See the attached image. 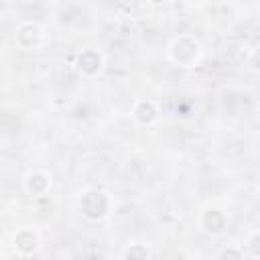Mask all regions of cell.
I'll return each mask as SVG.
<instances>
[{"label": "cell", "mask_w": 260, "mask_h": 260, "mask_svg": "<svg viewBox=\"0 0 260 260\" xmlns=\"http://www.w3.org/2000/svg\"><path fill=\"white\" fill-rule=\"evenodd\" d=\"M81 207H83V213L91 219H98L106 213L108 209V199L104 193L100 191H89L83 195V201H81Z\"/></svg>", "instance_id": "6da1fadb"}, {"label": "cell", "mask_w": 260, "mask_h": 260, "mask_svg": "<svg viewBox=\"0 0 260 260\" xmlns=\"http://www.w3.org/2000/svg\"><path fill=\"white\" fill-rule=\"evenodd\" d=\"M175 49L179 51L181 49V53H173V57H175V61H179V63H191L195 57H197V43H193L191 39H181V41H177L175 43Z\"/></svg>", "instance_id": "7a4b0ae2"}, {"label": "cell", "mask_w": 260, "mask_h": 260, "mask_svg": "<svg viewBox=\"0 0 260 260\" xmlns=\"http://www.w3.org/2000/svg\"><path fill=\"white\" fill-rule=\"evenodd\" d=\"M102 65V57L95 53V51H83L81 57H79V69L83 73H95Z\"/></svg>", "instance_id": "3957f363"}, {"label": "cell", "mask_w": 260, "mask_h": 260, "mask_svg": "<svg viewBox=\"0 0 260 260\" xmlns=\"http://www.w3.org/2000/svg\"><path fill=\"white\" fill-rule=\"evenodd\" d=\"M203 225H205V230H209V232L217 234V232H221V230H223V225H225V217H223V213H221V211L211 209V211H207V213L203 215Z\"/></svg>", "instance_id": "277c9868"}, {"label": "cell", "mask_w": 260, "mask_h": 260, "mask_svg": "<svg viewBox=\"0 0 260 260\" xmlns=\"http://www.w3.org/2000/svg\"><path fill=\"white\" fill-rule=\"evenodd\" d=\"M14 242H16V248H18L20 252H24V254H28V252H32V250L37 248V236H35L32 232H28V230L20 232Z\"/></svg>", "instance_id": "5b68a950"}, {"label": "cell", "mask_w": 260, "mask_h": 260, "mask_svg": "<svg viewBox=\"0 0 260 260\" xmlns=\"http://www.w3.org/2000/svg\"><path fill=\"white\" fill-rule=\"evenodd\" d=\"M154 116H156V110H154V106H152L150 102H142V104L136 108V120H138L140 124L152 122Z\"/></svg>", "instance_id": "8992f818"}, {"label": "cell", "mask_w": 260, "mask_h": 260, "mask_svg": "<svg viewBox=\"0 0 260 260\" xmlns=\"http://www.w3.org/2000/svg\"><path fill=\"white\" fill-rule=\"evenodd\" d=\"M124 258H126V260H148V250H146L144 246H140V244H134V246L126 252Z\"/></svg>", "instance_id": "52a82bcc"}, {"label": "cell", "mask_w": 260, "mask_h": 260, "mask_svg": "<svg viewBox=\"0 0 260 260\" xmlns=\"http://www.w3.org/2000/svg\"><path fill=\"white\" fill-rule=\"evenodd\" d=\"M47 187V179L43 175H30L28 177V191L32 193H41Z\"/></svg>", "instance_id": "ba28073f"}, {"label": "cell", "mask_w": 260, "mask_h": 260, "mask_svg": "<svg viewBox=\"0 0 260 260\" xmlns=\"http://www.w3.org/2000/svg\"><path fill=\"white\" fill-rule=\"evenodd\" d=\"M221 260H242V258H240V252H236V250H225L223 256H221Z\"/></svg>", "instance_id": "9c48e42d"}, {"label": "cell", "mask_w": 260, "mask_h": 260, "mask_svg": "<svg viewBox=\"0 0 260 260\" xmlns=\"http://www.w3.org/2000/svg\"><path fill=\"white\" fill-rule=\"evenodd\" d=\"M250 250H252L256 256H260V236H254V238H252V242H250Z\"/></svg>", "instance_id": "30bf717a"}, {"label": "cell", "mask_w": 260, "mask_h": 260, "mask_svg": "<svg viewBox=\"0 0 260 260\" xmlns=\"http://www.w3.org/2000/svg\"><path fill=\"white\" fill-rule=\"evenodd\" d=\"M252 63H254V67H256V69H260V51L254 55V61H252Z\"/></svg>", "instance_id": "8fae6325"}]
</instances>
